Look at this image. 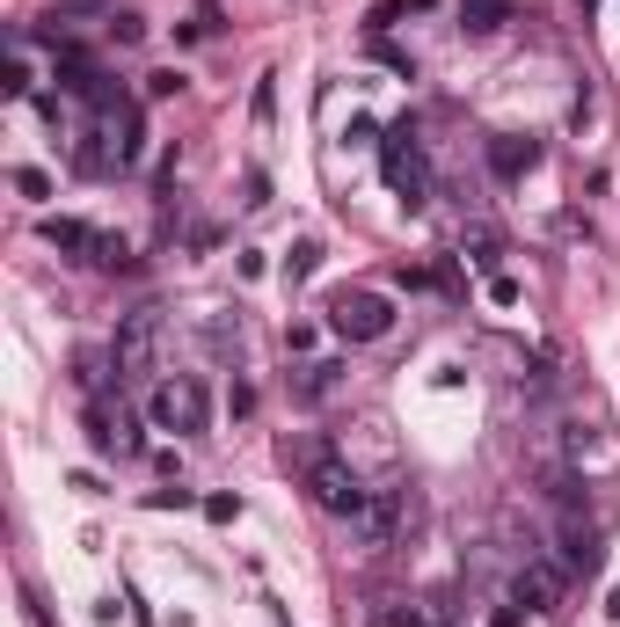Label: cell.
<instances>
[{
  "label": "cell",
  "mask_w": 620,
  "mask_h": 627,
  "mask_svg": "<svg viewBox=\"0 0 620 627\" xmlns=\"http://www.w3.org/2000/svg\"><path fill=\"white\" fill-rule=\"evenodd\" d=\"M110 37H117V44H140L146 22H140V16H117V22H110Z\"/></svg>",
  "instance_id": "17"
},
{
  "label": "cell",
  "mask_w": 620,
  "mask_h": 627,
  "mask_svg": "<svg viewBox=\"0 0 620 627\" xmlns=\"http://www.w3.org/2000/svg\"><path fill=\"white\" fill-rule=\"evenodd\" d=\"M37 234H44L52 248H66V256H89V263H103V234H95L89 219H44Z\"/></svg>",
  "instance_id": "11"
},
{
  "label": "cell",
  "mask_w": 620,
  "mask_h": 627,
  "mask_svg": "<svg viewBox=\"0 0 620 627\" xmlns=\"http://www.w3.org/2000/svg\"><path fill=\"white\" fill-rule=\"evenodd\" d=\"M307 496H314L321 511H337V518H358V504H365L372 489L358 482V467H351V460L314 453V460H307Z\"/></svg>",
  "instance_id": "4"
},
{
  "label": "cell",
  "mask_w": 620,
  "mask_h": 627,
  "mask_svg": "<svg viewBox=\"0 0 620 627\" xmlns=\"http://www.w3.org/2000/svg\"><path fill=\"white\" fill-rule=\"evenodd\" d=\"M512 606L555 613V606H562V569H555V562H526V569L512 576Z\"/></svg>",
  "instance_id": "9"
},
{
  "label": "cell",
  "mask_w": 620,
  "mask_h": 627,
  "mask_svg": "<svg viewBox=\"0 0 620 627\" xmlns=\"http://www.w3.org/2000/svg\"><path fill=\"white\" fill-rule=\"evenodd\" d=\"M380 627H424L416 613H380Z\"/></svg>",
  "instance_id": "22"
},
{
  "label": "cell",
  "mask_w": 620,
  "mask_h": 627,
  "mask_svg": "<svg viewBox=\"0 0 620 627\" xmlns=\"http://www.w3.org/2000/svg\"><path fill=\"white\" fill-rule=\"evenodd\" d=\"M146 417H154L161 431L197 438L205 423H213V394H205V380H161V387H154V401H146Z\"/></svg>",
  "instance_id": "3"
},
{
  "label": "cell",
  "mask_w": 620,
  "mask_h": 627,
  "mask_svg": "<svg viewBox=\"0 0 620 627\" xmlns=\"http://www.w3.org/2000/svg\"><path fill=\"white\" fill-rule=\"evenodd\" d=\"M154 336H161V314L154 307H132L117 321V372H124V380H146V372H154Z\"/></svg>",
  "instance_id": "6"
},
{
  "label": "cell",
  "mask_w": 620,
  "mask_h": 627,
  "mask_svg": "<svg viewBox=\"0 0 620 627\" xmlns=\"http://www.w3.org/2000/svg\"><path fill=\"white\" fill-rule=\"evenodd\" d=\"M205 518H213V525H234V518H241V496H227V489H219V496H205Z\"/></svg>",
  "instance_id": "16"
},
{
  "label": "cell",
  "mask_w": 620,
  "mask_h": 627,
  "mask_svg": "<svg viewBox=\"0 0 620 627\" xmlns=\"http://www.w3.org/2000/svg\"><path fill=\"white\" fill-rule=\"evenodd\" d=\"M0 88H8V95H30V66H22V59H8V81H0Z\"/></svg>",
  "instance_id": "21"
},
{
  "label": "cell",
  "mask_w": 620,
  "mask_h": 627,
  "mask_svg": "<svg viewBox=\"0 0 620 627\" xmlns=\"http://www.w3.org/2000/svg\"><path fill=\"white\" fill-rule=\"evenodd\" d=\"M176 88H183V73H146V95H154V103L161 95H176Z\"/></svg>",
  "instance_id": "20"
},
{
  "label": "cell",
  "mask_w": 620,
  "mask_h": 627,
  "mask_svg": "<svg viewBox=\"0 0 620 627\" xmlns=\"http://www.w3.org/2000/svg\"><path fill=\"white\" fill-rule=\"evenodd\" d=\"M577 8H585V16H591V8H599V0H577Z\"/></svg>",
  "instance_id": "23"
},
{
  "label": "cell",
  "mask_w": 620,
  "mask_h": 627,
  "mask_svg": "<svg viewBox=\"0 0 620 627\" xmlns=\"http://www.w3.org/2000/svg\"><path fill=\"white\" fill-rule=\"evenodd\" d=\"M489 299H496V307H518V278H504V270H496V278H489Z\"/></svg>",
  "instance_id": "18"
},
{
  "label": "cell",
  "mask_w": 620,
  "mask_h": 627,
  "mask_svg": "<svg viewBox=\"0 0 620 627\" xmlns=\"http://www.w3.org/2000/svg\"><path fill=\"white\" fill-rule=\"evenodd\" d=\"M380 175H388V191L402 197L409 212H424V197H431V161H424V146H416V132H388L380 140Z\"/></svg>",
  "instance_id": "2"
},
{
  "label": "cell",
  "mask_w": 620,
  "mask_h": 627,
  "mask_svg": "<svg viewBox=\"0 0 620 627\" xmlns=\"http://www.w3.org/2000/svg\"><path fill=\"white\" fill-rule=\"evenodd\" d=\"M562 569H599V533L585 518H562Z\"/></svg>",
  "instance_id": "12"
},
{
  "label": "cell",
  "mask_w": 620,
  "mask_h": 627,
  "mask_svg": "<svg viewBox=\"0 0 620 627\" xmlns=\"http://www.w3.org/2000/svg\"><path fill=\"white\" fill-rule=\"evenodd\" d=\"M512 22V0H461V30L467 37H496Z\"/></svg>",
  "instance_id": "13"
},
{
  "label": "cell",
  "mask_w": 620,
  "mask_h": 627,
  "mask_svg": "<svg viewBox=\"0 0 620 627\" xmlns=\"http://www.w3.org/2000/svg\"><path fill=\"white\" fill-rule=\"evenodd\" d=\"M533 161H540V146L518 140V132H496V140H489V175H496V183H518Z\"/></svg>",
  "instance_id": "10"
},
{
  "label": "cell",
  "mask_w": 620,
  "mask_h": 627,
  "mask_svg": "<svg viewBox=\"0 0 620 627\" xmlns=\"http://www.w3.org/2000/svg\"><path fill=\"white\" fill-rule=\"evenodd\" d=\"M329 329H337L343 343H380V336L394 329V307L380 292H337L329 299Z\"/></svg>",
  "instance_id": "5"
},
{
  "label": "cell",
  "mask_w": 620,
  "mask_h": 627,
  "mask_svg": "<svg viewBox=\"0 0 620 627\" xmlns=\"http://www.w3.org/2000/svg\"><path fill=\"white\" fill-rule=\"evenodd\" d=\"M89 438H95V453H117V460H132L140 453V417H132V409H110V401H95L89 409Z\"/></svg>",
  "instance_id": "8"
},
{
  "label": "cell",
  "mask_w": 620,
  "mask_h": 627,
  "mask_svg": "<svg viewBox=\"0 0 620 627\" xmlns=\"http://www.w3.org/2000/svg\"><path fill=\"white\" fill-rule=\"evenodd\" d=\"M16 191L44 205V197H52V175H44V168H16Z\"/></svg>",
  "instance_id": "15"
},
{
  "label": "cell",
  "mask_w": 620,
  "mask_h": 627,
  "mask_svg": "<svg viewBox=\"0 0 620 627\" xmlns=\"http://www.w3.org/2000/svg\"><path fill=\"white\" fill-rule=\"evenodd\" d=\"M394 525H402V489H372L365 504H358L351 533H358L365 555H380V547H394Z\"/></svg>",
  "instance_id": "7"
},
{
  "label": "cell",
  "mask_w": 620,
  "mask_h": 627,
  "mask_svg": "<svg viewBox=\"0 0 620 627\" xmlns=\"http://www.w3.org/2000/svg\"><path fill=\"white\" fill-rule=\"evenodd\" d=\"M146 504H154V511H183V504H190V489H154Z\"/></svg>",
  "instance_id": "19"
},
{
  "label": "cell",
  "mask_w": 620,
  "mask_h": 627,
  "mask_svg": "<svg viewBox=\"0 0 620 627\" xmlns=\"http://www.w3.org/2000/svg\"><path fill=\"white\" fill-rule=\"evenodd\" d=\"M146 146V124H140V103H124V95H103V103L89 110V132H81V175H117L132 168Z\"/></svg>",
  "instance_id": "1"
},
{
  "label": "cell",
  "mask_w": 620,
  "mask_h": 627,
  "mask_svg": "<svg viewBox=\"0 0 620 627\" xmlns=\"http://www.w3.org/2000/svg\"><path fill=\"white\" fill-rule=\"evenodd\" d=\"M314 263H321V241H292V263H285V278H292V285L314 278Z\"/></svg>",
  "instance_id": "14"
}]
</instances>
